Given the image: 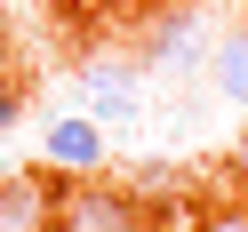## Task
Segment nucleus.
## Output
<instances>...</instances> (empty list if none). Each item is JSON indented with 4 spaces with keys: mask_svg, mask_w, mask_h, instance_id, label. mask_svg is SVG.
<instances>
[{
    "mask_svg": "<svg viewBox=\"0 0 248 232\" xmlns=\"http://www.w3.org/2000/svg\"><path fill=\"white\" fill-rule=\"evenodd\" d=\"M232 168H240V184H248V128H240V144H232Z\"/></svg>",
    "mask_w": 248,
    "mask_h": 232,
    "instance_id": "nucleus-8",
    "label": "nucleus"
},
{
    "mask_svg": "<svg viewBox=\"0 0 248 232\" xmlns=\"http://www.w3.org/2000/svg\"><path fill=\"white\" fill-rule=\"evenodd\" d=\"M128 112H136L128 64H96V72H88V120H128Z\"/></svg>",
    "mask_w": 248,
    "mask_h": 232,
    "instance_id": "nucleus-4",
    "label": "nucleus"
},
{
    "mask_svg": "<svg viewBox=\"0 0 248 232\" xmlns=\"http://www.w3.org/2000/svg\"><path fill=\"white\" fill-rule=\"evenodd\" d=\"M48 168L56 176H96L104 168V120H48Z\"/></svg>",
    "mask_w": 248,
    "mask_h": 232,
    "instance_id": "nucleus-3",
    "label": "nucleus"
},
{
    "mask_svg": "<svg viewBox=\"0 0 248 232\" xmlns=\"http://www.w3.org/2000/svg\"><path fill=\"white\" fill-rule=\"evenodd\" d=\"M40 8H48V16H80L88 0H40Z\"/></svg>",
    "mask_w": 248,
    "mask_h": 232,
    "instance_id": "nucleus-7",
    "label": "nucleus"
},
{
    "mask_svg": "<svg viewBox=\"0 0 248 232\" xmlns=\"http://www.w3.org/2000/svg\"><path fill=\"white\" fill-rule=\"evenodd\" d=\"M240 8H248V0H240Z\"/></svg>",
    "mask_w": 248,
    "mask_h": 232,
    "instance_id": "nucleus-11",
    "label": "nucleus"
},
{
    "mask_svg": "<svg viewBox=\"0 0 248 232\" xmlns=\"http://www.w3.org/2000/svg\"><path fill=\"white\" fill-rule=\"evenodd\" d=\"M56 200H64L56 168L48 176L40 168H8L0 176V232H56Z\"/></svg>",
    "mask_w": 248,
    "mask_h": 232,
    "instance_id": "nucleus-2",
    "label": "nucleus"
},
{
    "mask_svg": "<svg viewBox=\"0 0 248 232\" xmlns=\"http://www.w3.org/2000/svg\"><path fill=\"white\" fill-rule=\"evenodd\" d=\"M8 120H16V88H0V128H8Z\"/></svg>",
    "mask_w": 248,
    "mask_h": 232,
    "instance_id": "nucleus-9",
    "label": "nucleus"
},
{
    "mask_svg": "<svg viewBox=\"0 0 248 232\" xmlns=\"http://www.w3.org/2000/svg\"><path fill=\"white\" fill-rule=\"evenodd\" d=\"M192 232H248V200H216V208H200Z\"/></svg>",
    "mask_w": 248,
    "mask_h": 232,
    "instance_id": "nucleus-6",
    "label": "nucleus"
},
{
    "mask_svg": "<svg viewBox=\"0 0 248 232\" xmlns=\"http://www.w3.org/2000/svg\"><path fill=\"white\" fill-rule=\"evenodd\" d=\"M56 232H152L144 200L120 192V184H64V200H56Z\"/></svg>",
    "mask_w": 248,
    "mask_h": 232,
    "instance_id": "nucleus-1",
    "label": "nucleus"
},
{
    "mask_svg": "<svg viewBox=\"0 0 248 232\" xmlns=\"http://www.w3.org/2000/svg\"><path fill=\"white\" fill-rule=\"evenodd\" d=\"M216 88H224L232 104H248V24L216 40Z\"/></svg>",
    "mask_w": 248,
    "mask_h": 232,
    "instance_id": "nucleus-5",
    "label": "nucleus"
},
{
    "mask_svg": "<svg viewBox=\"0 0 248 232\" xmlns=\"http://www.w3.org/2000/svg\"><path fill=\"white\" fill-rule=\"evenodd\" d=\"M0 136H8V128H0Z\"/></svg>",
    "mask_w": 248,
    "mask_h": 232,
    "instance_id": "nucleus-10",
    "label": "nucleus"
}]
</instances>
